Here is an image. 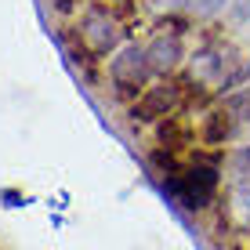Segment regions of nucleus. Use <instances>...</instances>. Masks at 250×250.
<instances>
[{
    "label": "nucleus",
    "instance_id": "obj_7",
    "mask_svg": "<svg viewBox=\"0 0 250 250\" xmlns=\"http://www.w3.org/2000/svg\"><path fill=\"white\" fill-rule=\"evenodd\" d=\"M232 210L243 221H250V174H243V182L232 188Z\"/></svg>",
    "mask_w": 250,
    "mask_h": 250
},
{
    "label": "nucleus",
    "instance_id": "obj_9",
    "mask_svg": "<svg viewBox=\"0 0 250 250\" xmlns=\"http://www.w3.org/2000/svg\"><path fill=\"white\" fill-rule=\"evenodd\" d=\"M229 11H232V19H236V22L250 19V0H229Z\"/></svg>",
    "mask_w": 250,
    "mask_h": 250
},
{
    "label": "nucleus",
    "instance_id": "obj_4",
    "mask_svg": "<svg viewBox=\"0 0 250 250\" xmlns=\"http://www.w3.org/2000/svg\"><path fill=\"white\" fill-rule=\"evenodd\" d=\"M80 40L83 47L91 51V55H113L120 47V22L113 15L105 11V7H91V11H83L80 19Z\"/></svg>",
    "mask_w": 250,
    "mask_h": 250
},
{
    "label": "nucleus",
    "instance_id": "obj_1",
    "mask_svg": "<svg viewBox=\"0 0 250 250\" xmlns=\"http://www.w3.org/2000/svg\"><path fill=\"white\" fill-rule=\"evenodd\" d=\"M163 192L185 210H203L218 192V167L196 163V167H185V170H170L163 178Z\"/></svg>",
    "mask_w": 250,
    "mask_h": 250
},
{
    "label": "nucleus",
    "instance_id": "obj_2",
    "mask_svg": "<svg viewBox=\"0 0 250 250\" xmlns=\"http://www.w3.org/2000/svg\"><path fill=\"white\" fill-rule=\"evenodd\" d=\"M239 58H243V55H236L232 44H225V40H210V44H203L192 55V80L214 83V87L221 91V83L232 76V69L239 65Z\"/></svg>",
    "mask_w": 250,
    "mask_h": 250
},
{
    "label": "nucleus",
    "instance_id": "obj_5",
    "mask_svg": "<svg viewBox=\"0 0 250 250\" xmlns=\"http://www.w3.org/2000/svg\"><path fill=\"white\" fill-rule=\"evenodd\" d=\"M182 102V83L178 80H163L156 87H145L142 98L134 102L131 116L134 120H167L174 113V105Z\"/></svg>",
    "mask_w": 250,
    "mask_h": 250
},
{
    "label": "nucleus",
    "instance_id": "obj_8",
    "mask_svg": "<svg viewBox=\"0 0 250 250\" xmlns=\"http://www.w3.org/2000/svg\"><path fill=\"white\" fill-rule=\"evenodd\" d=\"M225 4H229V0H185V7L192 15H214L218 7H225Z\"/></svg>",
    "mask_w": 250,
    "mask_h": 250
},
{
    "label": "nucleus",
    "instance_id": "obj_3",
    "mask_svg": "<svg viewBox=\"0 0 250 250\" xmlns=\"http://www.w3.org/2000/svg\"><path fill=\"white\" fill-rule=\"evenodd\" d=\"M149 76H152V62H149V51L142 44L120 47L116 58L109 62V80H113L120 91H145Z\"/></svg>",
    "mask_w": 250,
    "mask_h": 250
},
{
    "label": "nucleus",
    "instance_id": "obj_6",
    "mask_svg": "<svg viewBox=\"0 0 250 250\" xmlns=\"http://www.w3.org/2000/svg\"><path fill=\"white\" fill-rule=\"evenodd\" d=\"M145 51H149V62H152V73L160 76H170L178 65H182V33L178 29H163L156 33V37L145 44Z\"/></svg>",
    "mask_w": 250,
    "mask_h": 250
}]
</instances>
